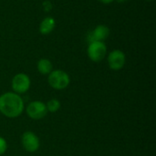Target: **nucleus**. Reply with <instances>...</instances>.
<instances>
[{"mask_svg": "<svg viewBox=\"0 0 156 156\" xmlns=\"http://www.w3.org/2000/svg\"><path fill=\"white\" fill-rule=\"evenodd\" d=\"M25 109L23 99L15 92H5L0 95V112L7 118L20 116Z\"/></svg>", "mask_w": 156, "mask_h": 156, "instance_id": "nucleus-1", "label": "nucleus"}, {"mask_svg": "<svg viewBox=\"0 0 156 156\" xmlns=\"http://www.w3.org/2000/svg\"><path fill=\"white\" fill-rule=\"evenodd\" d=\"M48 81L51 88L54 90H61L69 85L70 79L67 72L60 69H55L48 74Z\"/></svg>", "mask_w": 156, "mask_h": 156, "instance_id": "nucleus-2", "label": "nucleus"}, {"mask_svg": "<svg viewBox=\"0 0 156 156\" xmlns=\"http://www.w3.org/2000/svg\"><path fill=\"white\" fill-rule=\"evenodd\" d=\"M87 53L90 60L93 62H100L106 56L107 47L102 41H91L88 46Z\"/></svg>", "mask_w": 156, "mask_h": 156, "instance_id": "nucleus-3", "label": "nucleus"}, {"mask_svg": "<svg viewBox=\"0 0 156 156\" xmlns=\"http://www.w3.org/2000/svg\"><path fill=\"white\" fill-rule=\"evenodd\" d=\"M27 116L32 120H41L48 114L46 103L40 101H34L28 103L26 108Z\"/></svg>", "mask_w": 156, "mask_h": 156, "instance_id": "nucleus-4", "label": "nucleus"}, {"mask_svg": "<svg viewBox=\"0 0 156 156\" xmlns=\"http://www.w3.org/2000/svg\"><path fill=\"white\" fill-rule=\"evenodd\" d=\"M30 79L25 73H17L16 75H15L11 82L12 90L16 94H22L27 92L30 89Z\"/></svg>", "mask_w": 156, "mask_h": 156, "instance_id": "nucleus-5", "label": "nucleus"}, {"mask_svg": "<svg viewBox=\"0 0 156 156\" xmlns=\"http://www.w3.org/2000/svg\"><path fill=\"white\" fill-rule=\"evenodd\" d=\"M21 143L22 146L25 149V151L28 153H35L39 149L40 146V141L38 136L30 131L25 132L22 134L21 137Z\"/></svg>", "mask_w": 156, "mask_h": 156, "instance_id": "nucleus-6", "label": "nucleus"}, {"mask_svg": "<svg viewBox=\"0 0 156 156\" xmlns=\"http://www.w3.org/2000/svg\"><path fill=\"white\" fill-rule=\"evenodd\" d=\"M125 61H126L125 54L120 49L112 50L108 56V65L110 69L112 70L122 69L125 65Z\"/></svg>", "mask_w": 156, "mask_h": 156, "instance_id": "nucleus-7", "label": "nucleus"}, {"mask_svg": "<svg viewBox=\"0 0 156 156\" xmlns=\"http://www.w3.org/2000/svg\"><path fill=\"white\" fill-rule=\"evenodd\" d=\"M110 35V29L108 27L104 25H99L97 26L94 30L90 33L89 36V41H102L105 40Z\"/></svg>", "mask_w": 156, "mask_h": 156, "instance_id": "nucleus-8", "label": "nucleus"}, {"mask_svg": "<svg viewBox=\"0 0 156 156\" xmlns=\"http://www.w3.org/2000/svg\"><path fill=\"white\" fill-rule=\"evenodd\" d=\"M55 25H56L55 19L53 17H51V16H47L40 23L39 32L41 34H43V35L49 34L55 28Z\"/></svg>", "mask_w": 156, "mask_h": 156, "instance_id": "nucleus-9", "label": "nucleus"}, {"mask_svg": "<svg viewBox=\"0 0 156 156\" xmlns=\"http://www.w3.org/2000/svg\"><path fill=\"white\" fill-rule=\"evenodd\" d=\"M37 70L42 75H48L53 70V65L48 58H41L38 60L37 65Z\"/></svg>", "mask_w": 156, "mask_h": 156, "instance_id": "nucleus-10", "label": "nucleus"}, {"mask_svg": "<svg viewBox=\"0 0 156 156\" xmlns=\"http://www.w3.org/2000/svg\"><path fill=\"white\" fill-rule=\"evenodd\" d=\"M46 107H47L48 112H57L60 109L61 103L58 99H51L47 102Z\"/></svg>", "mask_w": 156, "mask_h": 156, "instance_id": "nucleus-11", "label": "nucleus"}, {"mask_svg": "<svg viewBox=\"0 0 156 156\" xmlns=\"http://www.w3.org/2000/svg\"><path fill=\"white\" fill-rule=\"evenodd\" d=\"M7 150V143L5 138L0 136V156L3 155Z\"/></svg>", "mask_w": 156, "mask_h": 156, "instance_id": "nucleus-12", "label": "nucleus"}, {"mask_svg": "<svg viewBox=\"0 0 156 156\" xmlns=\"http://www.w3.org/2000/svg\"><path fill=\"white\" fill-rule=\"evenodd\" d=\"M43 6H44L45 11H49L51 9V4H50L49 1H45L43 3Z\"/></svg>", "mask_w": 156, "mask_h": 156, "instance_id": "nucleus-13", "label": "nucleus"}, {"mask_svg": "<svg viewBox=\"0 0 156 156\" xmlns=\"http://www.w3.org/2000/svg\"><path fill=\"white\" fill-rule=\"evenodd\" d=\"M98 1H100V2H101L103 4H110V3L113 2L114 0H98Z\"/></svg>", "mask_w": 156, "mask_h": 156, "instance_id": "nucleus-14", "label": "nucleus"}, {"mask_svg": "<svg viewBox=\"0 0 156 156\" xmlns=\"http://www.w3.org/2000/svg\"><path fill=\"white\" fill-rule=\"evenodd\" d=\"M117 2H119V3H122V2H125V1H127V0H116Z\"/></svg>", "mask_w": 156, "mask_h": 156, "instance_id": "nucleus-15", "label": "nucleus"}, {"mask_svg": "<svg viewBox=\"0 0 156 156\" xmlns=\"http://www.w3.org/2000/svg\"><path fill=\"white\" fill-rule=\"evenodd\" d=\"M145 1H153V0H145Z\"/></svg>", "mask_w": 156, "mask_h": 156, "instance_id": "nucleus-16", "label": "nucleus"}]
</instances>
